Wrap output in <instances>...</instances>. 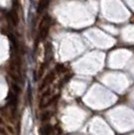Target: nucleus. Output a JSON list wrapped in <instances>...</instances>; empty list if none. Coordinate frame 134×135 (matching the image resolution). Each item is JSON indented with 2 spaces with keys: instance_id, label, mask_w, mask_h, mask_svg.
<instances>
[{
  "instance_id": "6",
  "label": "nucleus",
  "mask_w": 134,
  "mask_h": 135,
  "mask_svg": "<svg viewBox=\"0 0 134 135\" xmlns=\"http://www.w3.org/2000/svg\"><path fill=\"white\" fill-rule=\"evenodd\" d=\"M0 135H6L5 129H3L2 127H0Z\"/></svg>"
},
{
  "instance_id": "4",
  "label": "nucleus",
  "mask_w": 134,
  "mask_h": 135,
  "mask_svg": "<svg viewBox=\"0 0 134 135\" xmlns=\"http://www.w3.org/2000/svg\"><path fill=\"white\" fill-rule=\"evenodd\" d=\"M51 132H52V126L50 124H45L39 129V135H50Z\"/></svg>"
},
{
  "instance_id": "2",
  "label": "nucleus",
  "mask_w": 134,
  "mask_h": 135,
  "mask_svg": "<svg viewBox=\"0 0 134 135\" xmlns=\"http://www.w3.org/2000/svg\"><path fill=\"white\" fill-rule=\"evenodd\" d=\"M7 17H8V19L10 20V22L12 23L13 26H17V25H18V23H19V16H18V14H17V11L15 8L8 12Z\"/></svg>"
},
{
  "instance_id": "7",
  "label": "nucleus",
  "mask_w": 134,
  "mask_h": 135,
  "mask_svg": "<svg viewBox=\"0 0 134 135\" xmlns=\"http://www.w3.org/2000/svg\"><path fill=\"white\" fill-rule=\"evenodd\" d=\"M2 123H3V120L0 118V124H2Z\"/></svg>"
},
{
  "instance_id": "1",
  "label": "nucleus",
  "mask_w": 134,
  "mask_h": 135,
  "mask_svg": "<svg viewBox=\"0 0 134 135\" xmlns=\"http://www.w3.org/2000/svg\"><path fill=\"white\" fill-rule=\"evenodd\" d=\"M52 24V19L50 15H45L44 19L41 20V22L39 23V38L41 40H45L49 34L50 28Z\"/></svg>"
},
{
  "instance_id": "3",
  "label": "nucleus",
  "mask_w": 134,
  "mask_h": 135,
  "mask_svg": "<svg viewBox=\"0 0 134 135\" xmlns=\"http://www.w3.org/2000/svg\"><path fill=\"white\" fill-rule=\"evenodd\" d=\"M55 75H56V72H54V71L47 74V75L45 76V78L44 79V81H42V83H41V85H40L39 89L42 90L45 87H46L49 84H50V83L54 81V79H55Z\"/></svg>"
},
{
  "instance_id": "5",
  "label": "nucleus",
  "mask_w": 134,
  "mask_h": 135,
  "mask_svg": "<svg viewBox=\"0 0 134 135\" xmlns=\"http://www.w3.org/2000/svg\"><path fill=\"white\" fill-rule=\"evenodd\" d=\"M50 118V112H46L45 114H42V117H41V120L42 121H45V120H49Z\"/></svg>"
}]
</instances>
